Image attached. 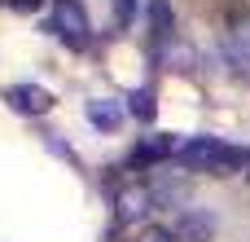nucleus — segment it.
<instances>
[{
  "instance_id": "nucleus-1",
  "label": "nucleus",
  "mask_w": 250,
  "mask_h": 242,
  "mask_svg": "<svg viewBox=\"0 0 250 242\" xmlns=\"http://www.w3.org/2000/svg\"><path fill=\"white\" fill-rule=\"evenodd\" d=\"M180 159H185V163H193V168H207V172H215V176L242 172V168L250 163L246 150H233V145H224V141H215V137L185 141V145H180Z\"/></svg>"
},
{
  "instance_id": "nucleus-2",
  "label": "nucleus",
  "mask_w": 250,
  "mask_h": 242,
  "mask_svg": "<svg viewBox=\"0 0 250 242\" xmlns=\"http://www.w3.org/2000/svg\"><path fill=\"white\" fill-rule=\"evenodd\" d=\"M53 31L66 40V44H88V13H83V4L79 0H57V22H53Z\"/></svg>"
},
{
  "instance_id": "nucleus-3",
  "label": "nucleus",
  "mask_w": 250,
  "mask_h": 242,
  "mask_svg": "<svg viewBox=\"0 0 250 242\" xmlns=\"http://www.w3.org/2000/svg\"><path fill=\"white\" fill-rule=\"evenodd\" d=\"M114 207H119V220L132 225V220H145L158 203H154V190H149V185H127V190L114 198Z\"/></svg>"
},
{
  "instance_id": "nucleus-4",
  "label": "nucleus",
  "mask_w": 250,
  "mask_h": 242,
  "mask_svg": "<svg viewBox=\"0 0 250 242\" xmlns=\"http://www.w3.org/2000/svg\"><path fill=\"white\" fill-rule=\"evenodd\" d=\"M4 101H9L18 115H48V110H53V93H44V88H35V84H13V88L4 93Z\"/></svg>"
},
{
  "instance_id": "nucleus-5",
  "label": "nucleus",
  "mask_w": 250,
  "mask_h": 242,
  "mask_svg": "<svg viewBox=\"0 0 250 242\" xmlns=\"http://www.w3.org/2000/svg\"><path fill=\"white\" fill-rule=\"evenodd\" d=\"M224 53L237 71H250V13L233 18V26L224 31Z\"/></svg>"
},
{
  "instance_id": "nucleus-6",
  "label": "nucleus",
  "mask_w": 250,
  "mask_h": 242,
  "mask_svg": "<svg viewBox=\"0 0 250 242\" xmlns=\"http://www.w3.org/2000/svg\"><path fill=\"white\" fill-rule=\"evenodd\" d=\"M145 22H149V35L163 44V40H171V31H176V9H171V0H149L145 4Z\"/></svg>"
},
{
  "instance_id": "nucleus-7",
  "label": "nucleus",
  "mask_w": 250,
  "mask_h": 242,
  "mask_svg": "<svg viewBox=\"0 0 250 242\" xmlns=\"http://www.w3.org/2000/svg\"><path fill=\"white\" fill-rule=\"evenodd\" d=\"M88 123L101 128V132H114V128L123 123V106H119L114 97H92V101H88Z\"/></svg>"
},
{
  "instance_id": "nucleus-8",
  "label": "nucleus",
  "mask_w": 250,
  "mask_h": 242,
  "mask_svg": "<svg viewBox=\"0 0 250 242\" xmlns=\"http://www.w3.org/2000/svg\"><path fill=\"white\" fill-rule=\"evenodd\" d=\"M171 154H180V141L176 137H145L132 150V163H158V159H171Z\"/></svg>"
},
{
  "instance_id": "nucleus-9",
  "label": "nucleus",
  "mask_w": 250,
  "mask_h": 242,
  "mask_svg": "<svg viewBox=\"0 0 250 242\" xmlns=\"http://www.w3.org/2000/svg\"><path fill=\"white\" fill-rule=\"evenodd\" d=\"M176 229H180V238H185V242H207V238H211V229H215V220H211V216H185Z\"/></svg>"
},
{
  "instance_id": "nucleus-10",
  "label": "nucleus",
  "mask_w": 250,
  "mask_h": 242,
  "mask_svg": "<svg viewBox=\"0 0 250 242\" xmlns=\"http://www.w3.org/2000/svg\"><path fill=\"white\" fill-rule=\"evenodd\" d=\"M127 110H132L141 123H149V119H154V93H149V88H136V93L127 97Z\"/></svg>"
},
{
  "instance_id": "nucleus-11",
  "label": "nucleus",
  "mask_w": 250,
  "mask_h": 242,
  "mask_svg": "<svg viewBox=\"0 0 250 242\" xmlns=\"http://www.w3.org/2000/svg\"><path fill=\"white\" fill-rule=\"evenodd\" d=\"M141 242H185V238H180L176 225H158V229H145V238H141Z\"/></svg>"
},
{
  "instance_id": "nucleus-12",
  "label": "nucleus",
  "mask_w": 250,
  "mask_h": 242,
  "mask_svg": "<svg viewBox=\"0 0 250 242\" xmlns=\"http://www.w3.org/2000/svg\"><path fill=\"white\" fill-rule=\"evenodd\" d=\"M114 22L119 26H132L136 22V0H114Z\"/></svg>"
},
{
  "instance_id": "nucleus-13",
  "label": "nucleus",
  "mask_w": 250,
  "mask_h": 242,
  "mask_svg": "<svg viewBox=\"0 0 250 242\" xmlns=\"http://www.w3.org/2000/svg\"><path fill=\"white\" fill-rule=\"evenodd\" d=\"M9 4H13L18 13H35V9H40V0H9Z\"/></svg>"
}]
</instances>
